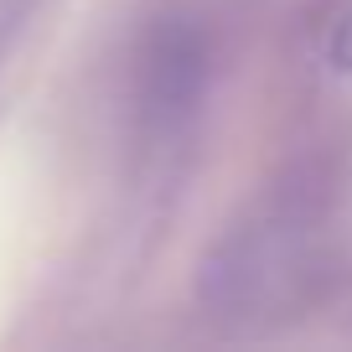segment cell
Returning <instances> with one entry per match:
<instances>
[{
  "instance_id": "cell-1",
  "label": "cell",
  "mask_w": 352,
  "mask_h": 352,
  "mask_svg": "<svg viewBox=\"0 0 352 352\" xmlns=\"http://www.w3.org/2000/svg\"><path fill=\"white\" fill-rule=\"evenodd\" d=\"M321 218L316 208L270 202L243 228H228L202 275V300L218 316H275L316 285Z\"/></svg>"
},
{
  "instance_id": "cell-2",
  "label": "cell",
  "mask_w": 352,
  "mask_h": 352,
  "mask_svg": "<svg viewBox=\"0 0 352 352\" xmlns=\"http://www.w3.org/2000/svg\"><path fill=\"white\" fill-rule=\"evenodd\" d=\"M208 88V47L187 21H161L140 47L135 63V120L155 145L182 140Z\"/></svg>"
},
{
  "instance_id": "cell-3",
  "label": "cell",
  "mask_w": 352,
  "mask_h": 352,
  "mask_svg": "<svg viewBox=\"0 0 352 352\" xmlns=\"http://www.w3.org/2000/svg\"><path fill=\"white\" fill-rule=\"evenodd\" d=\"M311 52L327 73L352 78V0H316L311 6Z\"/></svg>"
}]
</instances>
